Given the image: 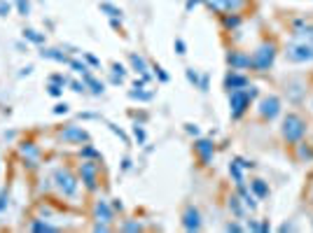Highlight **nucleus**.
Wrapping results in <instances>:
<instances>
[{
  "label": "nucleus",
  "instance_id": "nucleus-3",
  "mask_svg": "<svg viewBox=\"0 0 313 233\" xmlns=\"http://www.w3.org/2000/svg\"><path fill=\"white\" fill-rule=\"evenodd\" d=\"M257 98V89L255 86H246V89H234L229 91V107H231V119H241L248 112L250 103Z\"/></svg>",
  "mask_w": 313,
  "mask_h": 233
},
{
  "label": "nucleus",
  "instance_id": "nucleus-12",
  "mask_svg": "<svg viewBox=\"0 0 313 233\" xmlns=\"http://www.w3.org/2000/svg\"><path fill=\"white\" fill-rule=\"evenodd\" d=\"M194 149H196V154L201 156L204 163H210L213 154H215V147H213V142H210V140H199V142L194 145Z\"/></svg>",
  "mask_w": 313,
  "mask_h": 233
},
{
  "label": "nucleus",
  "instance_id": "nucleus-21",
  "mask_svg": "<svg viewBox=\"0 0 313 233\" xmlns=\"http://www.w3.org/2000/svg\"><path fill=\"white\" fill-rule=\"evenodd\" d=\"M23 35H26V38H31L33 42H42L44 40L42 35H35V31H23Z\"/></svg>",
  "mask_w": 313,
  "mask_h": 233
},
{
  "label": "nucleus",
  "instance_id": "nucleus-6",
  "mask_svg": "<svg viewBox=\"0 0 313 233\" xmlns=\"http://www.w3.org/2000/svg\"><path fill=\"white\" fill-rule=\"evenodd\" d=\"M208 10L217 12V14H229V12H238L243 7L246 0H201Z\"/></svg>",
  "mask_w": 313,
  "mask_h": 233
},
{
  "label": "nucleus",
  "instance_id": "nucleus-20",
  "mask_svg": "<svg viewBox=\"0 0 313 233\" xmlns=\"http://www.w3.org/2000/svg\"><path fill=\"white\" fill-rule=\"evenodd\" d=\"M299 156L302 159H313V149L306 145V142H302V149H299Z\"/></svg>",
  "mask_w": 313,
  "mask_h": 233
},
{
  "label": "nucleus",
  "instance_id": "nucleus-7",
  "mask_svg": "<svg viewBox=\"0 0 313 233\" xmlns=\"http://www.w3.org/2000/svg\"><path fill=\"white\" fill-rule=\"evenodd\" d=\"M54 180H56V187L63 191L65 196H73V194L77 191V180L70 175V173H68V170H56Z\"/></svg>",
  "mask_w": 313,
  "mask_h": 233
},
{
  "label": "nucleus",
  "instance_id": "nucleus-22",
  "mask_svg": "<svg viewBox=\"0 0 313 233\" xmlns=\"http://www.w3.org/2000/svg\"><path fill=\"white\" fill-rule=\"evenodd\" d=\"M103 10L110 12V17H122V10H115V7H110V5H103Z\"/></svg>",
  "mask_w": 313,
  "mask_h": 233
},
{
  "label": "nucleus",
  "instance_id": "nucleus-25",
  "mask_svg": "<svg viewBox=\"0 0 313 233\" xmlns=\"http://www.w3.org/2000/svg\"><path fill=\"white\" fill-rule=\"evenodd\" d=\"M227 231H241V226H238V224H229Z\"/></svg>",
  "mask_w": 313,
  "mask_h": 233
},
{
  "label": "nucleus",
  "instance_id": "nucleus-18",
  "mask_svg": "<svg viewBox=\"0 0 313 233\" xmlns=\"http://www.w3.org/2000/svg\"><path fill=\"white\" fill-rule=\"evenodd\" d=\"M84 79H86V84L94 89V94H103V84H101V82H96V79L89 77V75H84Z\"/></svg>",
  "mask_w": 313,
  "mask_h": 233
},
{
  "label": "nucleus",
  "instance_id": "nucleus-13",
  "mask_svg": "<svg viewBox=\"0 0 313 233\" xmlns=\"http://www.w3.org/2000/svg\"><path fill=\"white\" fill-rule=\"evenodd\" d=\"M241 23H243V17H241L238 12H229V14H222V26H225L227 31H236Z\"/></svg>",
  "mask_w": 313,
  "mask_h": 233
},
{
  "label": "nucleus",
  "instance_id": "nucleus-11",
  "mask_svg": "<svg viewBox=\"0 0 313 233\" xmlns=\"http://www.w3.org/2000/svg\"><path fill=\"white\" fill-rule=\"evenodd\" d=\"M227 63L231 65V70H248L250 68V54L246 52H229Z\"/></svg>",
  "mask_w": 313,
  "mask_h": 233
},
{
  "label": "nucleus",
  "instance_id": "nucleus-19",
  "mask_svg": "<svg viewBox=\"0 0 313 233\" xmlns=\"http://www.w3.org/2000/svg\"><path fill=\"white\" fill-rule=\"evenodd\" d=\"M229 208L234 210V214H243V208H241V203H238V196H231V201H229Z\"/></svg>",
  "mask_w": 313,
  "mask_h": 233
},
{
  "label": "nucleus",
  "instance_id": "nucleus-14",
  "mask_svg": "<svg viewBox=\"0 0 313 233\" xmlns=\"http://www.w3.org/2000/svg\"><path fill=\"white\" fill-rule=\"evenodd\" d=\"M250 189L255 191L257 198H267V196H269V187H267V182L264 180H252L250 182Z\"/></svg>",
  "mask_w": 313,
  "mask_h": 233
},
{
  "label": "nucleus",
  "instance_id": "nucleus-8",
  "mask_svg": "<svg viewBox=\"0 0 313 233\" xmlns=\"http://www.w3.org/2000/svg\"><path fill=\"white\" fill-rule=\"evenodd\" d=\"M96 163H91V161H84L82 166H80V175H82V182L86 184V189H96L98 184V175H96Z\"/></svg>",
  "mask_w": 313,
  "mask_h": 233
},
{
  "label": "nucleus",
  "instance_id": "nucleus-23",
  "mask_svg": "<svg viewBox=\"0 0 313 233\" xmlns=\"http://www.w3.org/2000/svg\"><path fill=\"white\" fill-rule=\"evenodd\" d=\"M154 70H157V75L162 77V82H166V79H168V75L164 73V70H162V68H159V65H154Z\"/></svg>",
  "mask_w": 313,
  "mask_h": 233
},
{
  "label": "nucleus",
  "instance_id": "nucleus-9",
  "mask_svg": "<svg viewBox=\"0 0 313 233\" xmlns=\"http://www.w3.org/2000/svg\"><path fill=\"white\" fill-rule=\"evenodd\" d=\"M183 224L187 231H199V229H201V214H199V210H196L194 205H187V208H185Z\"/></svg>",
  "mask_w": 313,
  "mask_h": 233
},
{
  "label": "nucleus",
  "instance_id": "nucleus-2",
  "mask_svg": "<svg viewBox=\"0 0 313 233\" xmlns=\"http://www.w3.org/2000/svg\"><path fill=\"white\" fill-rule=\"evenodd\" d=\"M276 54H278V47L276 42H262L255 49V52L250 54V70H255V73H267L273 68V61H276Z\"/></svg>",
  "mask_w": 313,
  "mask_h": 233
},
{
  "label": "nucleus",
  "instance_id": "nucleus-17",
  "mask_svg": "<svg viewBox=\"0 0 313 233\" xmlns=\"http://www.w3.org/2000/svg\"><path fill=\"white\" fill-rule=\"evenodd\" d=\"M131 65L136 68V73L147 75V65H145V61H143V56H138V54H131Z\"/></svg>",
  "mask_w": 313,
  "mask_h": 233
},
{
  "label": "nucleus",
  "instance_id": "nucleus-27",
  "mask_svg": "<svg viewBox=\"0 0 313 233\" xmlns=\"http://www.w3.org/2000/svg\"><path fill=\"white\" fill-rule=\"evenodd\" d=\"M86 61H89V63H91V65H98V61H96V58H94V56H89V54H86Z\"/></svg>",
  "mask_w": 313,
  "mask_h": 233
},
{
  "label": "nucleus",
  "instance_id": "nucleus-1",
  "mask_svg": "<svg viewBox=\"0 0 313 233\" xmlns=\"http://www.w3.org/2000/svg\"><path fill=\"white\" fill-rule=\"evenodd\" d=\"M283 56L288 63H309L313 61V21L311 19H294L292 38L288 40Z\"/></svg>",
  "mask_w": 313,
  "mask_h": 233
},
{
  "label": "nucleus",
  "instance_id": "nucleus-24",
  "mask_svg": "<svg viewBox=\"0 0 313 233\" xmlns=\"http://www.w3.org/2000/svg\"><path fill=\"white\" fill-rule=\"evenodd\" d=\"M175 49H178V54H185V42L183 40H175Z\"/></svg>",
  "mask_w": 313,
  "mask_h": 233
},
{
  "label": "nucleus",
  "instance_id": "nucleus-10",
  "mask_svg": "<svg viewBox=\"0 0 313 233\" xmlns=\"http://www.w3.org/2000/svg\"><path fill=\"white\" fill-rule=\"evenodd\" d=\"M248 86V77L238 70H229L227 77H225V89L227 91H234V89H246Z\"/></svg>",
  "mask_w": 313,
  "mask_h": 233
},
{
  "label": "nucleus",
  "instance_id": "nucleus-4",
  "mask_svg": "<svg viewBox=\"0 0 313 233\" xmlns=\"http://www.w3.org/2000/svg\"><path fill=\"white\" fill-rule=\"evenodd\" d=\"M281 133H283V138L288 140L290 145L292 142H299V140L304 138V133H306V121H304L297 112H288V115L283 116Z\"/></svg>",
  "mask_w": 313,
  "mask_h": 233
},
{
  "label": "nucleus",
  "instance_id": "nucleus-15",
  "mask_svg": "<svg viewBox=\"0 0 313 233\" xmlns=\"http://www.w3.org/2000/svg\"><path fill=\"white\" fill-rule=\"evenodd\" d=\"M63 138H65V140H77V142H82V140H86V131L73 126V128H68V131L63 133Z\"/></svg>",
  "mask_w": 313,
  "mask_h": 233
},
{
  "label": "nucleus",
  "instance_id": "nucleus-16",
  "mask_svg": "<svg viewBox=\"0 0 313 233\" xmlns=\"http://www.w3.org/2000/svg\"><path fill=\"white\" fill-rule=\"evenodd\" d=\"M96 214L98 217H103V222H110V219H112V210H110V205L105 201L96 203Z\"/></svg>",
  "mask_w": 313,
  "mask_h": 233
},
{
  "label": "nucleus",
  "instance_id": "nucleus-5",
  "mask_svg": "<svg viewBox=\"0 0 313 233\" xmlns=\"http://www.w3.org/2000/svg\"><path fill=\"white\" fill-rule=\"evenodd\" d=\"M259 116L264 119V121H271V119H276V116L281 115V98L278 96H264L262 100H259Z\"/></svg>",
  "mask_w": 313,
  "mask_h": 233
},
{
  "label": "nucleus",
  "instance_id": "nucleus-26",
  "mask_svg": "<svg viewBox=\"0 0 313 233\" xmlns=\"http://www.w3.org/2000/svg\"><path fill=\"white\" fill-rule=\"evenodd\" d=\"M5 12H10V5H5V2H2V5H0V14H5Z\"/></svg>",
  "mask_w": 313,
  "mask_h": 233
}]
</instances>
